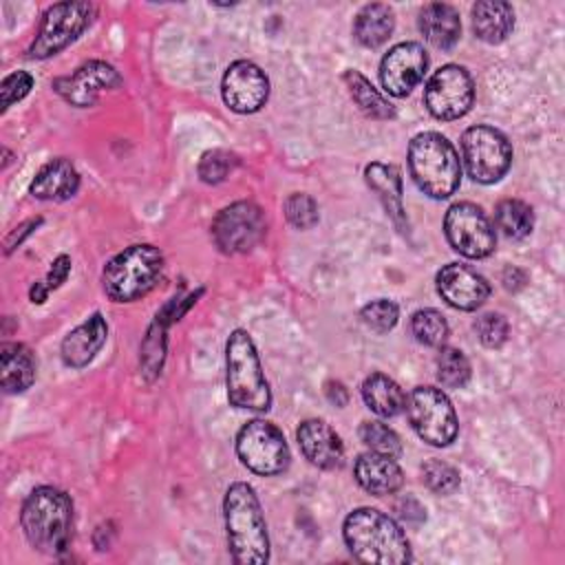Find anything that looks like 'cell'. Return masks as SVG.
<instances>
[{
	"label": "cell",
	"instance_id": "4316f807",
	"mask_svg": "<svg viewBox=\"0 0 565 565\" xmlns=\"http://www.w3.org/2000/svg\"><path fill=\"white\" fill-rule=\"evenodd\" d=\"M393 29H395V13L388 4H382V2L364 4L353 20V38L366 49L382 46L391 38Z\"/></svg>",
	"mask_w": 565,
	"mask_h": 565
},
{
	"label": "cell",
	"instance_id": "cb8c5ba5",
	"mask_svg": "<svg viewBox=\"0 0 565 565\" xmlns=\"http://www.w3.org/2000/svg\"><path fill=\"white\" fill-rule=\"evenodd\" d=\"M38 364L33 351L22 342L0 344V384L4 393H22L35 382Z\"/></svg>",
	"mask_w": 565,
	"mask_h": 565
},
{
	"label": "cell",
	"instance_id": "83f0119b",
	"mask_svg": "<svg viewBox=\"0 0 565 565\" xmlns=\"http://www.w3.org/2000/svg\"><path fill=\"white\" fill-rule=\"evenodd\" d=\"M347 88H349V95L351 99L355 102V106L360 108V113L369 119H380V121H386V119H395L397 110L395 106L355 68H349L344 71L342 75Z\"/></svg>",
	"mask_w": 565,
	"mask_h": 565
},
{
	"label": "cell",
	"instance_id": "ac0fdd59",
	"mask_svg": "<svg viewBox=\"0 0 565 565\" xmlns=\"http://www.w3.org/2000/svg\"><path fill=\"white\" fill-rule=\"evenodd\" d=\"M305 459L322 470H335L344 461L340 435L322 419H305L296 430Z\"/></svg>",
	"mask_w": 565,
	"mask_h": 565
},
{
	"label": "cell",
	"instance_id": "4fadbf2b",
	"mask_svg": "<svg viewBox=\"0 0 565 565\" xmlns=\"http://www.w3.org/2000/svg\"><path fill=\"white\" fill-rule=\"evenodd\" d=\"M475 102V84L470 73L459 64L437 68L424 86L426 110L441 121L463 117Z\"/></svg>",
	"mask_w": 565,
	"mask_h": 565
},
{
	"label": "cell",
	"instance_id": "7402d4cb",
	"mask_svg": "<svg viewBox=\"0 0 565 565\" xmlns=\"http://www.w3.org/2000/svg\"><path fill=\"white\" fill-rule=\"evenodd\" d=\"M77 190H79V172L64 157H55L46 161L35 172L29 185V192L40 201H66Z\"/></svg>",
	"mask_w": 565,
	"mask_h": 565
},
{
	"label": "cell",
	"instance_id": "f35d334b",
	"mask_svg": "<svg viewBox=\"0 0 565 565\" xmlns=\"http://www.w3.org/2000/svg\"><path fill=\"white\" fill-rule=\"evenodd\" d=\"M38 225H42V216L29 218V221L20 223L18 227H13V230L9 232V236L4 238V252H7V254H11L15 247H20V245L24 243V238H26V236H31V234L38 230Z\"/></svg>",
	"mask_w": 565,
	"mask_h": 565
},
{
	"label": "cell",
	"instance_id": "1f68e13d",
	"mask_svg": "<svg viewBox=\"0 0 565 565\" xmlns=\"http://www.w3.org/2000/svg\"><path fill=\"white\" fill-rule=\"evenodd\" d=\"M360 439L371 452H380L397 459L402 455V441L393 428L380 419H369L360 424Z\"/></svg>",
	"mask_w": 565,
	"mask_h": 565
},
{
	"label": "cell",
	"instance_id": "d6986e66",
	"mask_svg": "<svg viewBox=\"0 0 565 565\" xmlns=\"http://www.w3.org/2000/svg\"><path fill=\"white\" fill-rule=\"evenodd\" d=\"M106 338H108V324H106L104 316L93 313L82 324L71 329L66 333V338L62 340V347H60L62 362L71 369L86 366L99 353V349L106 344Z\"/></svg>",
	"mask_w": 565,
	"mask_h": 565
},
{
	"label": "cell",
	"instance_id": "ffe728a7",
	"mask_svg": "<svg viewBox=\"0 0 565 565\" xmlns=\"http://www.w3.org/2000/svg\"><path fill=\"white\" fill-rule=\"evenodd\" d=\"M353 475H355V481L366 492H371L375 497L393 494L404 483V472L397 466V461L393 457H386V455H380V452H371V450L362 452L355 459Z\"/></svg>",
	"mask_w": 565,
	"mask_h": 565
},
{
	"label": "cell",
	"instance_id": "5b68a950",
	"mask_svg": "<svg viewBox=\"0 0 565 565\" xmlns=\"http://www.w3.org/2000/svg\"><path fill=\"white\" fill-rule=\"evenodd\" d=\"M225 386L227 399L236 408L263 413L271 406V391L260 358L245 329H234L225 342Z\"/></svg>",
	"mask_w": 565,
	"mask_h": 565
},
{
	"label": "cell",
	"instance_id": "8992f818",
	"mask_svg": "<svg viewBox=\"0 0 565 565\" xmlns=\"http://www.w3.org/2000/svg\"><path fill=\"white\" fill-rule=\"evenodd\" d=\"M163 271V254L150 243H137L115 254L102 271L104 294L113 302H135L143 298Z\"/></svg>",
	"mask_w": 565,
	"mask_h": 565
},
{
	"label": "cell",
	"instance_id": "d6a6232c",
	"mask_svg": "<svg viewBox=\"0 0 565 565\" xmlns=\"http://www.w3.org/2000/svg\"><path fill=\"white\" fill-rule=\"evenodd\" d=\"M422 481L437 494H452L461 483L457 468L441 459H428L422 463Z\"/></svg>",
	"mask_w": 565,
	"mask_h": 565
},
{
	"label": "cell",
	"instance_id": "484cf974",
	"mask_svg": "<svg viewBox=\"0 0 565 565\" xmlns=\"http://www.w3.org/2000/svg\"><path fill=\"white\" fill-rule=\"evenodd\" d=\"M362 399L377 417H395L406 406L402 386L386 373H371L362 382Z\"/></svg>",
	"mask_w": 565,
	"mask_h": 565
},
{
	"label": "cell",
	"instance_id": "30bf717a",
	"mask_svg": "<svg viewBox=\"0 0 565 565\" xmlns=\"http://www.w3.org/2000/svg\"><path fill=\"white\" fill-rule=\"evenodd\" d=\"M236 455L245 468L271 477L289 466V446L282 430L267 419H249L236 435Z\"/></svg>",
	"mask_w": 565,
	"mask_h": 565
},
{
	"label": "cell",
	"instance_id": "f546056e",
	"mask_svg": "<svg viewBox=\"0 0 565 565\" xmlns=\"http://www.w3.org/2000/svg\"><path fill=\"white\" fill-rule=\"evenodd\" d=\"M411 331L424 347H444L448 340V322L437 309H417L411 318Z\"/></svg>",
	"mask_w": 565,
	"mask_h": 565
},
{
	"label": "cell",
	"instance_id": "836d02e7",
	"mask_svg": "<svg viewBox=\"0 0 565 565\" xmlns=\"http://www.w3.org/2000/svg\"><path fill=\"white\" fill-rule=\"evenodd\" d=\"M238 163L236 154L227 152V150H221V148H214V150H207L203 152L201 161H199V179L203 183H210V185H216L221 181H225L230 177V172L234 170V166Z\"/></svg>",
	"mask_w": 565,
	"mask_h": 565
},
{
	"label": "cell",
	"instance_id": "5bb4252c",
	"mask_svg": "<svg viewBox=\"0 0 565 565\" xmlns=\"http://www.w3.org/2000/svg\"><path fill=\"white\" fill-rule=\"evenodd\" d=\"M117 86H121V75L104 60H88L73 73L53 79V90L75 108L93 106L102 93Z\"/></svg>",
	"mask_w": 565,
	"mask_h": 565
},
{
	"label": "cell",
	"instance_id": "603a6c76",
	"mask_svg": "<svg viewBox=\"0 0 565 565\" xmlns=\"http://www.w3.org/2000/svg\"><path fill=\"white\" fill-rule=\"evenodd\" d=\"M419 31L428 44L435 49H452L461 35V20L459 11L446 2H428L419 11Z\"/></svg>",
	"mask_w": 565,
	"mask_h": 565
},
{
	"label": "cell",
	"instance_id": "d4e9b609",
	"mask_svg": "<svg viewBox=\"0 0 565 565\" xmlns=\"http://www.w3.org/2000/svg\"><path fill=\"white\" fill-rule=\"evenodd\" d=\"M472 31L486 44H501L514 29V9L503 0L472 4Z\"/></svg>",
	"mask_w": 565,
	"mask_h": 565
},
{
	"label": "cell",
	"instance_id": "9c48e42d",
	"mask_svg": "<svg viewBox=\"0 0 565 565\" xmlns=\"http://www.w3.org/2000/svg\"><path fill=\"white\" fill-rule=\"evenodd\" d=\"M461 157L472 181L497 183L512 163V146L508 137L492 126H470L461 135Z\"/></svg>",
	"mask_w": 565,
	"mask_h": 565
},
{
	"label": "cell",
	"instance_id": "7a4b0ae2",
	"mask_svg": "<svg viewBox=\"0 0 565 565\" xmlns=\"http://www.w3.org/2000/svg\"><path fill=\"white\" fill-rule=\"evenodd\" d=\"M20 525L29 545L46 556H62L73 539V501L53 486L35 488L22 503Z\"/></svg>",
	"mask_w": 565,
	"mask_h": 565
},
{
	"label": "cell",
	"instance_id": "277c9868",
	"mask_svg": "<svg viewBox=\"0 0 565 565\" xmlns=\"http://www.w3.org/2000/svg\"><path fill=\"white\" fill-rule=\"evenodd\" d=\"M408 170L415 185L430 199H448L461 183V161L455 146L433 130L411 139Z\"/></svg>",
	"mask_w": 565,
	"mask_h": 565
},
{
	"label": "cell",
	"instance_id": "ba28073f",
	"mask_svg": "<svg viewBox=\"0 0 565 565\" xmlns=\"http://www.w3.org/2000/svg\"><path fill=\"white\" fill-rule=\"evenodd\" d=\"M95 7L90 2H57L42 15L40 29L26 49V57L46 60L71 46L93 22Z\"/></svg>",
	"mask_w": 565,
	"mask_h": 565
},
{
	"label": "cell",
	"instance_id": "e0dca14e",
	"mask_svg": "<svg viewBox=\"0 0 565 565\" xmlns=\"http://www.w3.org/2000/svg\"><path fill=\"white\" fill-rule=\"evenodd\" d=\"M435 287L446 305L461 311L479 309L490 296L488 280L461 263L444 265L435 276Z\"/></svg>",
	"mask_w": 565,
	"mask_h": 565
},
{
	"label": "cell",
	"instance_id": "60d3db41",
	"mask_svg": "<svg viewBox=\"0 0 565 565\" xmlns=\"http://www.w3.org/2000/svg\"><path fill=\"white\" fill-rule=\"evenodd\" d=\"M68 274H71V258H68L66 254H60V256L51 263V269H49L44 282H46L49 289H57V287L66 280Z\"/></svg>",
	"mask_w": 565,
	"mask_h": 565
},
{
	"label": "cell",
	"instance_id": "8d00e7d4",
	"mask_svg": "<svg viewBox=\"0 0 565 565\" xmlns=\"http://www.w3.org/2000/svg\"><path fill=\"white\" fill-rule=\"evenodd\" d=\"M475 331H477V338L483 347L488 349H499L505 344L508 340V333H510V324L508 320L501 316V313H494V311H488L483 316H479L475 320Z\"/></svg>",
	"mask_w": 565,
	"mask_h": 565
},
{
	"label": "cell",
	"instance_id": "7bdbcfd3",
	"mask_svg": "<svg viewBox=\"0 0 565 565\" xmlns=\"http://www.w3.org/2000/svg\"><path fill=\"white\" fill-rule=\"evenodd\" d=\"M49 287H46V282L44 280H40V282H35L33 287H31V291H29V298H31V302H38V305H42L44 300H46V296H49Z\"/></svg>",
	"mask_w": 565,
	"mask_h": 565
},
{
	"label": "cell",
	"instance_id": "44dd1931",
	"mask_svg": "<svg viewBox=\"0 0 565 565\" xmlns=\"http://www.w3.org/2000/svg\"><path fill=\"white\" fill-rule=\"evenodd\" d=\"M364 181L377 194V199L382 201L388 218L399 230H406L408 218H406V210H404V203H402V172H399V168L393 166V163L373 161L364 168Z\"/></svg>",
	"mask_w": 565,
	"mask_h": 565
},
{
	"label": "cell",
	"instance_id": "7c38bea8",
	"mask_svg": "<svg viewBox=\"0 0 565 565\" xmlns=\"http://www.w3.org/2000/svg\"><path fill=\"white\" fill-rule=\"evenodd\" d=\"M265 232V214L252 201L230 203L212 221V241L223 254L252 252L260 243Z\"/></svg>",
	"mask_w": 565,
	"mask_h": 565
},
{
	"label": "cell",
	"instance_id": "52a82bcc",
	"mask_svg": "<svg viewBox=\"0 0 565 565\" xmlns=\"http://www.w3.org/2000/svg\"><path fill=\"white\" fill-rule=\"evenodd\" d=\"M413 430L430 446L444 448L455 441L459 422L452 402L441 388L415 386L404 406Z\"/></svg>",
	"mask_w": 565,
	"mask_h": 565
},
{
	"label": "cell",
	"instance_id": "4dcf8cb0",
	"mask_svg": "<svg viewBox=\"0 0 565 565\" xmlns=\"http://www.w3.org/2000/svg\"><path fill=\"white\" fill-rule=\"evenodd\" d=\"M470 362L463 355V351L455 349V347H441L439 355H437V380L446 386V388H461L468 384L470 380Z\"/></svg>",
	"mask_w": 565,
	"mask_h": 565
},
{
	"label": "cell",
	"instance_id": "ab89813d",
	"mask_svg": "<svg viewBox=\"0 0 565 565\" xmlns=\"http://www.w3.org/2000/svg\"><path fill=\"white\" fill-rule=\"evenodd\" d=\"M395 512H397L399 519L406 521V523H422V521H426V510H424V505H422L417 499H413V497L399 499V501L395 503Z\"/></svg>",
	"mask_w": 565,
	"mask_h": 565
},
{
	"label": "cell",
	"instance_id": "2e32d148",
	"mask_svg": "<svg viewBox=\"0 0 565 565\" xmlns=\"http://www.w3.org/2000/svg\"><path fill=\"white\" fill-rule=\"evenodd\" d=\"M428 68V55L419 42L395 44L380 62L382 88L393 97H406Z\"/></svg>",
	"mask_w": 565,
	"mask_h": 565
},
{
	"label": "cell",
	"instance_id": "3957f363",
	"mask_svg": "<svg viewBox=\"0 0 565 565\" xmlns=\"http://www.w3.org/2000/svg\"><path fill=\"white\" fill-rule=\"evenodd\" d=\"M227 545L234 563L263 565L269 561V536L260 501L245 481H234L223 499Z\"/></svg>",
	"mask_w": 565,
	"mask_h": 565
},
{
	"label": "cell",
	"instance_id": "8fae6325",
	"mask_svg": "<svg viewBox=\"0 0 565 565\" xmlns=\"http://www.w3.org/2000/svg\"><path fill=\"white\" fill-rule=\"evenodd\" d=\"M444 232L455 252L466 258H486L497 247L490 216L475 203H452L444 216Z\"/></svg>",
	"mask_w": 565,
	"mask_h": 565
},
{
	"label": "cell",
	"instance_id": "74e56055",
	"mask_svg": "<svg viewBox=\"0 0 565 565\" xmlns=\"http://www.w3.org/2000/svg\"><path fill=\"white\" fill-rule=\"evenodd\" d=\"M33 88V77L26 71H13L2 79L0 93H2V113L9 110L15 102L24 99L29 90Z\"/></svg>",
	"mask_w": 565,
	"mask_h": 565
},
{
	"label": "cell",
	"instance_id": "6da1fadb",
	"mask_svg": "<svg viewBox=\"0 0 565 565\" xmlns=\"http://www.w3.org/2000/svg\"><path fill=\"white\" fill-rule=\"evenodd\" d=\"M349 552L362 563L404 565L413 561L408 539L397 521L375 508H355L342 525Z\"/></svg>",
	"mask_w": 565,
	"mask_h": 565
},
{
	"label": "cell",
	"instance_id": "d590c367",
	"mask_svg": "<svg viewBox=\"0 0 565 565\" xmlns=\"http://www.w3.org/2000/svg\"><path fill=\"white\" fill-rule=\"evenodd\" d=\"M285 216L287 221L298 227V230H309L318 223L320 214H318V203L305 194V192H294L287 196L285 201Z\"/></svg>",
	"mask_w": 565,
	"mask_h": 565
},
{
	"label": "cell",
	"instance_id": "f1b7e54d",
	"mask_svg": "<svg viewBox=\"0 0 565 565\" xmlns=\"http://www.w3.org/2000/svg\"><path fill=\"white\" fill-rule=\"evenodd\" d=\"M494 223L508 238H525L534 227V212L521 199H503L494 207Z\"/></svg>",
	"mask_w": 565,
	"mask_h": 565
},
{
	"label": "cell",
	"instance_id": "e575fe53",
	"mask_svg": "<svg viewBox=\"0 0 565 565\" xmlns=\"http://www.w3.org/2000/svg\"><path fill=\"white\" fill-rule=\"evenodd\" d=\"M360 318L369 329H373L377 333H386L397 324L399 307L388 298H377V300H371L369 305L362 307Z\"/></svg>",
	"mask_w": 565,
	"mask_h": 565
},
{
	"label": "cell",
	"instance_id": "9a60e30c",
	"mask_svg": "<svg viewBox=\"0 0 565 565\" xmlns=\"http://www.w3.org/2000/svg\"><path fill=\"white\" fill-rule=\"evenodd\" d=\"M221 95L230 110L241 115L256 113L269 97V79L258 64L249 60H236L223 75Z\"/></svg>",
	"mask_w": 565,
	"mask_h": 565
},
{
	"label": "cell",
	"instance_id": "b9f144b4",
	"mask_svg": "<svg viewBox=\"0 0 565 565\" xmlns=\"http://www.w3.org/2000/svg\"><path fill=\"white\" fill-rule=\"evenodd\" d=\"M324 393H327L329 402L335 404V406H344L347 399H349V393H347V388L340 382H327Z\"/></svg>",
	"mask_w": 565,
	"mask_h": 565
}]
</instances>
